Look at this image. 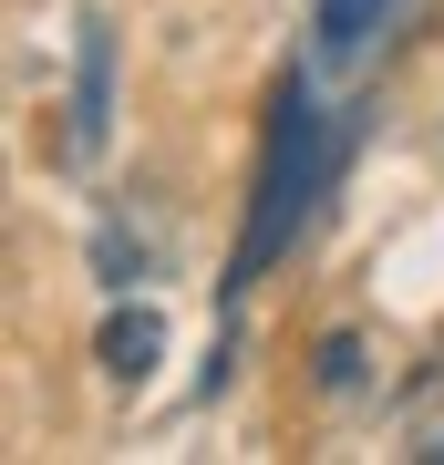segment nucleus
<instances>
[{"label": "nucleus", "mask_w": 444, "mask_h": 465, "mask_svg": "<svg viewBox=\"0 0 444 465\" xmlns=\"http://www.w3.org/2000/svg\"><path fill=\"white\" fill-rule=\"evenodd\" d=\"M351 134H362V114H351L341 134L321 124V94H311V73H290L280 94H269V145H259V186H248V228H238V249H228V280H217V300H248L300 249V228H311V197L331 176L351 166Z\"/></svg>", "instance_id": "obj_1"}, {"label": "nucleus", "mask_w": 444, "mask_h": 465, "mask_svg": "<svg viewBox=\"0 0 444 465\" xmlns=\"http://www.w3.org/2000/svg\"><path fill=\"white\" fill-rule=\"evenodd\" d=\"M114 145V21L83 11L73 21V104H63V166H94V155Z\"/></svg>", "instance_id": "obj_2"}, {"label": "nucleus", "mask_w": 444, "mask_h": 465, "mask_svg": "<svg viewBox=\"0 0 444 465\" xmlns=\"http://www.w3.org/2000/svg\"><path fill=\"white\" fill-rule=\"evenodd\" d=\"M403 0H311V73H351V63H372V42H382V21H393Z\"/></svg>", "instance_id": "obj_3"}, {"label": "nucleus", "mask_w": 444, "mask_h": 465, "mask_svg": "<svg viewBox=\"0 0 444 465\" xmlns=\"http://www.w3.org/2000/svg\"><path fill=\"white\" fill-rule=\"evenodd\" d=\"M94 362H104V382H145V372L165 362V311L114 300V311H104V331H94Z\"/></svg>", "instance_id": "obj_4"}, {"label": "nucleus", "mask_w": 444, "mask_h": 465, "mask_svg": "<svg viewBox=\"0 0 444 465\" xmlns=\"http://www.w3.org/2000/svg\"><path fill=\"white\" fill-rule=\"evenodd\" d=\"M311 393H321V403H362V393H372V331L331 321V331L311 341Z\"/></svg>", "instance_id": "obj_5"}, {"label": "nucleus", "mask_w": 444, "mask_h": 465, "mask_svg": "<svg viewBox=\"0 0 444 465\" xmlns=\"http://www.w3.org/2000/svg\"><path fill=\"white\" fill-rule=\"evenodd\" d=\"M145 269H155V249L124 228V217H104V228H94V280H104V290H134Z\"/></svg>", "instance_id": "obj_6"}, {"label": "nucleus", "mask_w": 444, "mask_h": 465, "mask_svg": "<svg viewBox=\"0 0 444 465\" xmlns=\"http://www.w3.org/2000/svg\"><path fill=\"white\" fill-rule=\"evenodd\" d=\"M403 455H424V465H444V403H424V414H413V434H403Z\"/></svg>", "instance_id": "obj_7"}]
</instances>
